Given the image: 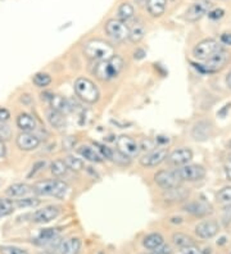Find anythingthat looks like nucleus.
I'll list each match as a JSON object with an SVG mask.
<instances>
[{
  "instance_id": "1",
  "label": "nucleus",
  "mask_w": 231,
  "mask_h": 254,
  "mask_svg": "<svg viewBox=\"0 0 231 254\" xmlns=\"http://www.w3.org/2000/svg\"><path fill=\"white\" fill-rule=\"evenodd\" d=\"M125 68V61L121 56L114 54L112 58L107 59V61H102V62H96L94 68H92V73L95 74L96 78L100 81H111L117 78L121 74V72Z\"/></svg>"
},
{
  "instance_id": "2",
  "label": "nucleus",
  "mask_w": 231,
  "mask_h": 254,
  "mask_svg": "<svg viewBox=\"0 0 231 254\" xmlns=\"http://www.w3.org/2000/svg\"><path fill=\"white\" fill-rule=\"evenodd\" d=\"M83 54L94 62H102L114 56V48L111 44L100 39H91L83 44Z\"/></svg>"
},
{
  "instance_id": "3",
  "label": "nucleus",
  "mask_w": 231,
  "mask_h": 254,
  "mask_svg": "<svg viewBox=\"0 0 231 254\" xmlns=\"http://www.w3.org/2000/svg\"><path fill=\"white\" fill-rule=\"evenodd\" d=\"M32 191L39 196H54L57 199H65L68 192V184L59 179L37 181L31 186Z\"/></svg>"
},
{
  "instance_id": "4",
  "label": "nucleus",
  "mask_w": 231,
  "mask_h": 254,
  "mask_svg": "<svg viewBox=\"0 0 231 254\" xmlns=\"http://www.w3.org/2000/svg\"><path fill=\"white\" fill-rule=\"evenodd\" d=\"M74 89L76 95L87 104H95L100 98V91L98 86L90 78L78 77L75 81Z\"/></svg>"
},
{
  "instance_id": "5",
  "label": "nucleus",
  "mask_w": 231,
  "mask_h": 254,
  "mask_svg": "<svg viewBox=\"0 0 231 254\" xmlns=\"http://www.w3.org/2000/svg\"><path fill=\"white\" fill-rule=\"evenodd\" d=\"M224 50L222 44L216 39H204V40L199 41L193 49V56L194 58L199 59V61H207L216 53H219Z\"/></svg>"
},
{
  "instance_id": "6",
  "label": "nucleus",
  "mask_w": 231,
  "mask_h": 254,
  "mask_svg": "<svg viewBox=\"0 0 231 254\" xmlns=\"http://www.w3.org/2000/svg\"><path fill=\"white\" fill-rule=\"evenodd\" d=\"M105 34L116 43H122L129 39V26L118 18H111L105 22Z\"/></svg>"
},
{
  "instance_id": "7",
  "label": "nucleus",
  "mask_w": 231,
  "mask_h": 254,
  "mask_svg": "<svg viewBox=\"0 0 231 254\" xmlns=\"http://www.w3.org/2000/svg\"><path fill=\"white\" fill-rule=\"evenodd\" d=\"M229 61H230V53H228L225 50H221V52L207 59L204 64H198L199 67H197V68L203 73H216V72L221 71L228 64Z\"/></svg>"
},
{
  "instance_id": "8",
  "label": "nucleus",
  "mask_w": 231,
  "mask_h": 254,
  "mask_svg": "<svg viewBox=\"0 0 231 254\" xmlns=\"http://www.w3.org/2000/svg\"><path fill=\"white\" fill-rule=\"evenodd\" d=\"M154 183L157 184L160 189L169 190L181 185L182 181L176 170H160L154 175Z\"/></svg>"
},
{
  "instance_id": "9",
  "label": "nucleus",
  "mask_w": 231,
  "mask_h": 254,
  "mask_svg": "<svg viewBox=\"0 0 231 254\" xmlns=\"http://www.w3.org/2000/svg\"><path fill=\"white\" fill-rule=\"evenodd\" d=\"M211 9H212V3L210 0H198L186 8L184 13V18L188 22H197L203 18Z\"/></svg>"
},
{
  "instance_id": "10",
  "label": "nucleus",
  "mask_w": 231,
  "mask_h": 254,
  "mask_svg": "<svg viewBox=\"0 0 231 254\" xmlns=\"http://www.w3.org/2000/svg\"><path fill=\"white\" fill-rule=\"evenodd\" d=\"M176 172L181 181H188V183H198L206 177V170L199 164H185L182 167L176 168Z\"/></svg>"
},
{
  "instance_id": "11",
  "label": "nucleus",
  "mask_w": 231,
  "mask_h": 254,
  "mask_svg": "<svg viewBox=\"0 0 231 254\" xmlns=\"http://www.w3.org/2000/svg\"><path fill=\"white\" fill-rule=\"evenodd\" d=\"M116 145H117L118 152L123 153L127 155L129 158H135L140 153V145L135 139L127 135H121L116 140Z\"/></svg>"
},
{
  "instance_id": "12",
  "label": "nucleus",
  "mask_w": 231,
  "mask_h": 254,
  "mask_svg": "<svg viewBox=\"0 0 231 254\" xmlns=\"http://www.w3.org/2000/svg\"><path fill=\"white\" fill-rule=\"evenodd\" d=\"M167 155H168V152H167L166 148H157L152 150V152L145 153L139 162H140L143 167L153 168L163 163L167 159Z\"/></svg>"
},
{
  "instance_id": "13",
  "label": "nucleus",
  "mask_w": 231,
  "mask_h": 254,
  "mask_svg": "<svg viewBox=\"0 0 231 254\" xmlns=\"http://www.w3.org/2000/svg\"><path fill=\"white\" fill-rule=\"evenodd\" d=\"M59 214H61V208L58 205H45L41 209H37V211L34 212L32 222L39 223V225H45V223H49L56 220V218H58Z\"/></svg>"
},
{
  "instance_id": "14",
  "label": "nucleus",
  "mask_w": 231,
  "mask_h": 254,
  "mask_svg": "<svg viewBox=\"0 0 231 254\" xmlns=\"http://www.w3.org/2000/svg\"><path fill=\"white\" fill-rule=\"evenodd\" d=\"M193 159V152L190 148H179L167 155L166 161L173 167H182L185 164L190 163Z\"/></svg>"
},
{
  "instance_id": "15",
  "label": "nucleus",
  "mask_w": 231,
  "mask_h": 254,
  "mask_svg": "<svg viewBox=\"0 0 231 254\" xmlns=\"http://www.w3.org/2000/svg\"><path fill=\"white\" fill-rule=\"evenodd\" d=\"M219 231L220 225L215 220H204L195 226V234H197L198 238L203 239V240L215 238L219 234Z\"/></svg>"
},
{
  "instance_id": "16",
  "label": "nucleus",
  "mask_w": 231,
  "mask_h": 254,
  "mask_svg": "<svg viewBox=\"0 0 231 254\" xmlns=\"http://www.w3.org/2000/svg\"><path fill=\"white\" fill-rule=\"evenodd\" d=\"M184 211L188 212V213L193 214L195 217L203 218L212 214L213 208L210 203H207L204 200H193L188 201L186 204L184 205Z\"/></svg>"
},
{
  "instance_id": "17",
  "label": "nucleus",
  "mask_w": 231,
  "mask_h": 254,
  "mask_svg": "<svg viewBox=\"0 0 231 254\" xmlns=\"http://www.w3.org/2000/svg\"><path fill=\"white\" fill-rule=\"evenodd\" d=\"M17 146H18L21 150H25V152H31V150H35L40 146L41 140L40 137L37 136L36 133L34 132H21L17 136Z\"/></svg>"
},
{
  "instance_id": "18",
  "label": "nucleus",
  "mask_w": 231,
  "mask_h": 254,
  "mask_svg": "<svg viewBox=\"0 0 231 254\" xmlns=\"http://www.w3.org/2000/svg\"><path fill=\"white\" fill-rule=\"evenodd\" d=\"M213 133V126L211 122L208 121H198L197 124L191 128V136L194 137L197 141H206L210 139Z\"/></svg>"
},
{
  "instance_id": "19",
  "label": "nucleus",
  "mask_w": 231,
  "mask_h": 254,
  "mask_svg": "<svg viewBox=\"0 0 231 254\" xmlns=\"http://www.w3.org/2000/svg\"><path fill=\"white\" fill-rule=\"evenodd\" d=\"M54 249L56 254H78L81 249V240L78 238H67L61 240Z\"/></svg>"
},
{
  "instance_id": "20",
  "label": "nucleus",
  "mask_w": 231,
  "mask_h": 254,
  "mask_svg": "<svg viewBox=\"0 0 231 254\" xmlns=\"http://www.w3.org/2000/svg\"><path fill=\"white\" fill-rule=\"evenodd\" d=\"M15 124H17V127L22 132H32V131L36 130L37 127L36 118L32 115H30V113H21V115H18L17 120H15Z\"/></svg>"
},
{
  "instance_id": "21",
  "label": "nucleus",
  "mask_w": 231,
  "mask_h": 254,
  "mask_svg": "<svg viewBox=\"0 0 231 254\" xmlns=\"http://www.w3.org/2000/svg\"><path fill=\"white\" fill-rule=\"evenodd\" d=\"M77 153L80 157H82L85 161L92 162V163H100L103 162L102 154L99 153V150L94 146L90 145H81L80 148H77Z\"/></svg>"
},
{
  "instance_id": "22",
  "label": "nucleus",
  "mask_w": 231,
  "mask_h": 254,
  "mask_svg": "<svg viewBox=\"0 0 231 254\" xmlns=\"http://www.w3.org/2000/svg\"><path fill=\"white\" fill-rule=\"evenodd\" d=\"M58 236L59 231L57 229H44L41 230L40 234L37 235V244L40 245H48V244H54V248L58 245Z\"/></svg>"
},
{
  "instance_id": "23",
  "label": "nucleus",
  "mask_w": 231,
  "mask_h": 254,
  "mask_svg": "<svg viewBox=\"0 0 231 254\" xmlns=\"http://www.w3.org/2000/svg\"><path fill=\"white\" fill-rule=\"evenodd\" d=\"M145 35H147V28L142 21L134 22L133 26L129 27V40L133 44L142 43Z\"/></svg>"
},
{
  "instance_id": "24",
  "label": "nucleus",
  "mask_w": 231,
  "mask_h": 254,
  "mask_svg": "<svg viewBox=\"0 0 231 254\" xmlns=\"http://www.w3.org/2000/svg\"><path fill=\"white\" fill-rule=\"evenodd\" d=\"M147 9L153 18H159L164 14L167 8V0H147Z\"/></svg>"
},
{
  "instance_id": "25",
  "label": "nucleus",
  "mask_w": 231,
  "mask_h": 254,
  "mask_svg": "<svg viewBox=\"0 0 231 254\" xmlns=\"http://www.w3.org/2000/svg\"><path fill=\"white\" fill-rule=\"evenodd\" d=\"M32 191V188L28 186L27 184L23 183H15L13 185H10L8 189H6V195L9 196V198H14V199H19L23 198V196H27L30 192Z\"/></svg>"
},
{
  "instance_id": "26",
  "label": "nucleus",
  "mask_w": 231,
  "mask_h": 254,
  "mask_svg": "<svg viewBox=\"0 0 231 254\" xmlns=\"http://www.w3.org/2000/svg\"><path fill=\"white\" fill-rule=\"evenodd\" d=\"M189 196V190L184 189L181 185L173 189L164 190L163 199L166 201H184Z\"/></svg>"
},
{
  "instance_id": "27",
  "label": "nucleus",
  "mask_w": 231,
  "mask_h": 254,
  "mask_svg": "<svg viewBox=\"0 0 231 254\" xmlns=\"http://www.w3.org/2000/svg\"><path fill=\"white\" fill-rule=\"evenodd\" d=\"M46 120H48L50 126L53 128H57V130H61V128L66 126L65 115L62 112L56 111V109H48V112H46Z\"/></svg>"
},
{
  "instance_id": "28",
  "label": "nucleus",
  "mask_w": 231,
  "mask_h": 254,
  "mask_svg": "<svg viewBox=\"0 0 231 254\" xmlns=\"http://www.w3.org/2000/svg\"><path fill=\"white\" fill-rule=\"evenodd\" d=\"M49 103L50 107H52L53 109L62 112L63 115H66L68 112H71L72 108H74L71 102L68 99H66L65 96L62 95H52V98L49 99Z\"/></svg>"
},
{
  "instance_id": "29",
  "label": "nucleus",
  "mask_w": 231,
  "mask_h": 254,
  "mask_svg": "<svg viewBox=\"0 0 231 254\" xmlns=\"http://www.w3.org/2000/svg\"><path fill=\"white\" fill-rule=\"evenodd\" d=\"M134 17H135V8H134L133 4L129 3V1H123L118 5L117 18L120 21L129 23L130 21H133Z\"/></svg>"
},
{
  "instance_id": "30",
  "label": "nucleus",
  "mask_w": 231,
  "mask_h": 254,
  "mask_svg": "<svg viewBox=\"0 0 231 254\" xmlns=\"http://www.w3.org/2000/svg\"><path fill=\"white\" fill-rule=\"evenodd\" d=\"M164 244V238L160 235L159 233H152L149 235H147L143 240V245L144 248H147L148 251H155L157 248H159L160 245Z\"/></svg>"
},
{
  "instance_id": "31",
  "label": "nucleus",
  "mask_w": 231,
  "mask_h": 254,
  "mask_svg": "<svg viewBox=\"0 0 231 254\" xmlns=\"http://www.w3.org/2000/svg\"><path fill=\"white\" fill-rule=\"evenodd\" d=\"M49 168L53 176L57 177V179L65 176L68 171V167L67 164H66L65 159H56V161H53L52 163H50Z\"/></svg>"
},
{
  "instance_id": "32",
  "label": "nucleus",
  "mask_w": 231,
  "mask_h": 254,
  "mask_svg": "<svg viewBox=\"0 0 231 254\" xmlns=\"http://www.w3.org/2000/svg\"><path fill=\"white\" fill-rule=\"evenodd\" d=\"M172 243L177 247V248H185V247H189V245H194V240L190 238L186 234L182 233H175L172 235Z\"/></svg>"
},
{
  "instance_id": "33",
  "label": "nucleus",
  "mask_w": 231,
  "mask_h": 254,
  "mask_svg": "<svg viewBox=\"0 0 231 254\" xmlns=\"http://www.w3.org/2000/svg\"><path fill=\"white\" fill-rule=\"evenodd\" d=\"M15 204L14 201L9 198H0V218L6 217V216H9V214L13 213L14 211Z\"/></svg>"
},
{
  "instance_id": "34",
  "label": "nucleus",
  "mask_w": 231,
  "mask_h": 254,
  "mask_svg": "<svg viewBox=\"0 0 231 254\" xmlns=\"http://www.w3.org/2000/svg\"><path fill=\"white\" fill-rule=\"evenodd\" d=\"M66 164H67L68 170H72V171H82L83 167H85V162L82 161L81 158L76 157V155H72V154H68L67 157L65 158Z\"/></svg>"
},
{
  "instance_id": "35",
  "label": "nucleus",
  "mask_w": 231,
  "mask_h": 254,
  "mask_svg": "<svg viewBox=\"0 0 231 254\" xmlns=\"http://www.w3.org/2000/svg\"><path fill=\"white\" fill-rule=\"evenodd\" d=\"M14 204L15 207L23 208V209L25 208H34L40 204V199H37L36 196H23V198L15 199Z\"/></svg>"
},
{
  "instance_id": "36",
  "label": "nucleus",
  "mask_w": 231,
  "mask_h": 254,
  "mask_svg": "<svg viewBox=\"0 0 231 254\" xmlns=\"http://www.w3.org/2000/svg\"><path fill=\"white\" fill-rule=\"evenodd\" d=\"M32 82L37 87H46L52 84V77H50V74L45 73V72H37L32 77Z\"/></svg>"
},
{
  "instance_id": "37",
  "label": "nucleus",
  "mask_w": 231,
  "mask_h": 254,
  "mask_svg": "<svg viewBox=\"0 0 231 254\" xmlns=\"http://www.w3.org/2000/svg\"><path fill=\"white\" fill-rule=\"evenodd\" d=\"M216 199L221 203V204H231V185L222 188L216 194Z\"/></svg>"
},
{
  "instance_id": "38",
  "label": "nucleus",
  "mask_w": 231,
  "mask_h": 254,
  "mask_svg": "<svg viewBox=\"0 0 231 254\" xmlns=\"http://www.w3.org/2000/svg\"><path fill=\"white\" fill-rule=\"evenodd\" d=\"M0 254H28V252L19 247H14V245H1Z\"/></svg>"
},
{
  "instance_id": "39",
  "label": "nucleus",
  "mask_w": 231,
  "mask_h": 254,
  "mask_svg": "<svg viewBox=\"0 0 231 254\" xmlns=\"http://www.w3.org/2000/svg\"><path fill=\"white\" fill-rule=\"evenodd\" d=\"M10 137H12V128L9 125H6V122H0V140L8 141Z\"/></svg>"
},
{
  "instance_id": "40",
  "label": "nucleus",
  "mask_w": 231,
  "mask_h": 254,
  "mask_svg": "<svg viewBox=\"0 0 231 254\" xmlns=\"http://www.w3.org/2000/svg\"><path fill=\"white\" fill-rule=\"evenodd\" d=\"M112 161L116 162L118 166H129L130 162H131V158H129V157L123 154V153L116 150V152H113V158H112Z\"/></svg>"
},
{
  "instance_id": "41",
  "label": "nucleus",
  "mask_w": 231,
  "mask_h": 254,
  "mask_svg": "<svg viewBox=\"0 0 231 254\" xmlns=\"http://www.w3.org/2000/svg\"><path fill=\"white\" fill-rule=\"evenodd\" d=\"M139 145H140V150L142 152H152V150H154V149H157V144H155V141H154V139H144L143 141H140L139 143Z\"/></svg>"
},
{
  "instance_id": "42",
  "label": "nucleus",
  "mask_w": 231,
  "mask_h": 254,
  "mask_svg": "<svg viewBox=\"0 0 231 254\" xmlns=\"http://www.w3.org/2000/svg\"><path fill=\"white\" fill-rule=\"evenodd\" d=\"M95 148L98 149L99 153L102 154L103 159H112L113 158V150L111 148H108L104 144H99L95 143Z\"/></svg>"
},
{
  "instance_id": "43",
  "label": "nucleus",
  "mask_w": 231,
  "mask_h": 254,
  "mask_svg": "<svg viewBox=\"0 0 231 254\" xmlns=\"http://www.w3.org/2000/svg\"><path fill=\"white\" fill-rule=\"evenodd\" d=\"M207 16L211 21H219V19L224 18L225 16V10L222 9V8H212L210 12L207 13Z\"/></svg>"
},
{
  "instance_id": "44",
  "label": "nucleus",
  "mask_w": 231,
  "mask_h": 254,
  "mask_svg": "<svg viewBox=\"0 0 231 254\" xmlns=\"http://www.w3.org/2000/svg\"><path fill=\"white\" fill-rule=\"evenodd\" d=\"M155 144H157L158 148H166L169 143H171V139L168 136H163V135H158L154 139Z\"/></svg>"
},
{
  "instance_id": "45",
  "label": "nucleus",
  "mask_w": 231,
  "mask_h": 254,
  "mask_svg": "<svg viewBox=\"0 0 231 254\" xmlns=\"http://www.w3.org/2000/svg\"><path fill=\"white\" fill-rule=\"evenodd\" d=\"M180 251H181V254H202V251L199 248H197L195 244L185 247V248H181Z\"/></svg>"
},
{
  "instance_id": "46",
  "label": "nucleus",
  "mask_w": 231,
  "mask_h": 254,
  "mask_svg": "<svg viewBox=\"0 0 231 254\" xmlns=\"http://www.w3.org/2000/svg\"><path fill=\"white\" fill-rule=\"evenodd\" d=\"M45 161H39V162H36V163L34 164V167H32V170H31V172L30 174H28V177H31L32 176V175H36L37 172H39V171H41L43 170L44 167H45Z\"/></svg>"
},
{
  "instance_id": "47",
  "label": "nucleus",
  "mask_w": 231,
  "mask_h": 254,
  "mask_svg": "<svg viewBox=\"0 0 231 254\" xmlns=\"http://www.w3.org/2000/svg\"><path fill=\"white\" fill-rule=\"evenodd\" d=\"M154 252L155 254H172V248L169 247V245H160L159 248H157L155 251H152Z\"/></svg>"
},
{
  "instance_id": "48",
  "label": "nucleus",
  "mask_w": 231,
  "mask_h": 254,
  "mask_svg": "<svg viewBox=\"0 0 231 254\" xmlns=\"http://www.w3.org/2000/svg\"><path fill=\"white\" fill-rule=\"evenodd\" d=\"M220 43H221L222 45H229V47H231V34L230 32H225V34H222L221 36H220Z\"/></svg>"
},
{
  "instance_id": "49",
  "label": "nucleus",
  "mask_w": 231,
  "mask_h": 254,
  "mask_svg": "<svg viewBox=\"0 0 231 254\" xmlns=\"http://www.w3.org/2000/svg\"><path fill=\"white\" fill-rule=\"evenodd\" d=\"M10 118V112L6 108H0V122H6Z\"/></svg>"
},
{
  "instance_id": "50",
  "label": "nucleus",
  "mask_w": 231,
  "mask_h": 254,
  "mask_svg": "<svg viewBox=\"0 0 231 254\" xmlns=\"http://www.w3.org/2000/svg\"><path fill=\"white\" fill-rule=\"evenodd\" d=\"M225 175L226 179L229 181H231V155H229L228 159L225 162Z\"/></svg>"
},
{
  "instance_id": "51",
  "label": "nucleus",
  "mask_w": 231,
  "mask_h": 254,
  "mask_svg": "<svg viewBox=\"0 0 231 254\" xmlns=\"http://www.w3.org/2000/svg\"><path fill=\"white\" fill-rule=\"evenodd\" d=\"M222 220H224V223H225V225L230 223V221H231V205H229L228 208H225V211H224V216H222Z\"/></svg>"
},
{
  "instance_id": "52",
  "label": "nucleus",
  "mask_w": 231,
  "mask_h": 254,
  "mask_svg": "<svg viewBox=\"0 0 231 254\" xmlns=\"http://www.w3.org/2000/svg\"><path fill=\"white\" fill-rule=\"evenodd\" d=\"M5 155H6L5 144H4L3 140H0V159L5 158Z\"/></svg>"
},
{
  "instance_id": "53",
  "label": "nucleus",
  "mask_w": 231,
  "mask_h": 254,
  "mask_svg": "<svg viewBox=\"0 0 231 254\" xmlns=\"http://www.w3.org/2000/svg\"><path fill=\"white\" fill-rule=\"evenodd\" d=\"M145 56H147V54H145V52L143 49H138L135 53H134V58L135 59H143Z\"/></svg>"
},
{
  "instance_id": "54",
  "label": "nucleus",
  "mask_w": 231,
  "mask_h": 254,
  "mask_svg": "<svg viewBox=\"0 0 231 254\" xmlns=\"http://www.w3.org/2000/svg\"><path fill=\"white\" fill-rule=\"evenodd\" d=\"M228 109H230V104H228V106H225L224 108H222V111H220L217 115L220 116V117H225L226 116V112H228Z\"/></svg>"
},
{
  "instance_id": "55",
  "label": "nucleus",
  "mask_w": 231,
  "mask_h": 254,
  "mask_svg": "<svg viewBox=\"0 0 231 254\" xmlns=\"http://www.w3.org/2000/svg\"><path fill=\"white\" fill-rule=\"evenodd\" d=\"M226 85H228L229 89H231V71L229 72L228 76H226Z\"/></svg>"
},
{
  "instance_id": "56",
  "label": "nucleus",
  "mask_w": 231,
  "mask_h": 254,
  "mask_svg": "<svg viewBox=\"0 0 231 254\" xmlns=\"http://www.w3.org/2000/svg\"><path fill=\"white\" fill-rule=\"evenodd\" d=\"M135 3L138 4V5L143 6V5H145V4H147V0H135Z\"/></svg>"
},
{
  "instance_id": "57",
  "label": "nucleus",
  "mask_w": 231,
  "mask_h": 254,
  "mask_svg": "<svg viewBox=\"0 0 231 254\" xmlns=\"http://www.w3.org/2000/svg\"><path fill=\"white\" fill-rule=\"evenodd\" d=\"M211 251H212V249L207 248V249H204V251H202V254H211V253H212Z\"/></svg>"
},
{
  "instance_id": "58",
  "label": "nucleus",
  "mask_w": 231,
  "mask_h": 254,
  "mask_svg": "<svg viewBox=\"0 0 231 254\" xmlns=\"http://www.w3.org/2000/svg\"><path fill=\"white\" fill-rule=\"evenodd\" d=\"M39 254H54V253H52V252H48V251H44V252H41V253H39Z\"/></svg>"
},
{
  "instance_id": "59",
  "label": "nucleus",
  "mask_w": 231,
  "mask_h": 254,
  "mask_svg": "<svg viewBox=\"0 0 231 254\" xmlns=\"http://www.w3.org/2000/svg\"><path fill=\"white\" fill-rule=\"evenodd\" d=\"M143 254H155L154 252H151V253H143Z\"/></svg>"
},
{
  "instance_id": "60",
  "label": "nucleus",
  "mask_w": 231,
  "mask_h": 254,
  "mask_svg": "<svg viewBox=\"0 0 231 254\" xmlns=\"http://www.w3.org/2000/svg\"><path fill=\"white\" fill-rule=\"evenodd\" d=\"M229 148L231 149V140H230V143H229Z\"/></svg>"
}]
</instances>
